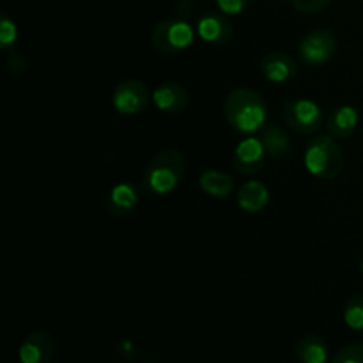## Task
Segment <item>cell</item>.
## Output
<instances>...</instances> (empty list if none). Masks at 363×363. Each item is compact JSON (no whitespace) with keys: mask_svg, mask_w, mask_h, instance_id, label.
I'll use <instances>...</instances> for the list:
<instances>
[{"mask_svg":"<svg viewBox=\"0 0 363 363\" xmlns=\"http://www.w3.org/2000/svg\"><path fill=\"white\" fill-rule=\"evenodd\" d=\"M138 202H140V191H138L137 184L123 181L110 190L108 197H106V209L110 215L124 216L133 211Z\"/></svg>","mask_w":363,"mask_h":363,"instance_id":"cell-12","label":"cell"},{"mask_svg":"<svg viewBox=\"0 0 363 363\" xmlns=\"http://www.w3.org/2000/svg\"><path fill=\"white\" fill-rule=\"evenodd\" d=\"M195 32L184 20H163L152 28V45L167 55H176L190 48Z\"/></svg>","mask_w":363,"mask_h":363,"instance_id":"cell-4","label":"cell"},{"mask_svg":"<svg viewBox=\"0 0 363 363\" xmlns=\"http://www.w3.org/2000/svg\"><path fill=\"white\" fill-rule=\"evenodd\" d=\"M186 170V160L177 149H163L145 170V186L158 195H167L179 184Z\"/></svg>","mask_w":363,"mask_h":363,"instance_id":"cell-2","label":"cell"},{"mask_svg":"<svg viewBox=\"0 0 363 363\" xmlns=\"http://www.w3.org/2000/svg\"><path fill=\"white\" fill-rule=\"evenodd\" d=\"M222 13L225 14H240L248 6V0H216Z\"/></svg>","mask_w":363,"mask_h":363,"instance_id":"cell-23","label":"cell"},{"mask_svg":"<svg viewBox=\"0 0 363 363\" xmlns=\"http://www.w3.org/2000/svg\"><path fill=\"white\" fill-rule=\"evenodd\" d=\"M360 272H362V275H363V261H362V264H360Z\"/></svg>","mask_w":363,"mask_h":363,"instance_id":"cell-25","label":"cell"},{"mask_svg":"<svg viewBox=\"0 0 363 363\" xmlns=\"http://www.w3.org/2000/svg\"><path fill=\"white\" fill-rule=\"evenodd\" d=\"M7 67H9L11 73L21 74L25 69H27V59H25L21 53L11 52L9 57H7Z\"/></svg>","mask_w":363,"mask_h":363,"instance_id":"cell-24","label":"cell"},{"mask_svg":"<svg viewBox=\"0 0 363 363\" xmlns=\"http://www.w3.org/2000/svg\"><path fill=\"white\" fill-rule=\"evenodd\" d=\"M151 92L147 85L140 80H124L113 89L112 103L116 110L124 116H135L144 112L147 106Z\"/></svg>","mask_w":363,"mask_h":363,"instance_id":"cell-7","label":"cell"},{"mask_svg":"<svg viewBox=\"0 0 363 363\" xmlns=\"http://www.w3.org/2000/svg\"><path fill=\"white\" fill-rule=\"evenodd\" d=\"M332 363H363V346L360 344H353V346H346L335 354Z\"/></svg>","mask_w":363,"mask_h":363,"instance_id":"cell-21","label":"cell"},{"mask_svg":"<svg viewBox=\"0 0 363 363\" xmlns=\"http://www.w3.org/2000/svg\"><path fill=\"white\" fill-rule=\"evenodd\" d=\"M261 71L269 82L273 84H284L296 77L298 66L293 57H289L284 52H272L264 55L261 62Z\"/></svg>","mask_w":363,"mask_h":363,"instance_id":"cell-13","label":"cell"},{"mask_svg":"<svg viewBox=\"0 0 363 363\" xmlns=\"http://www.w3.org/2000/svg\"><path fill=\"white\" fill-rule=\"evenodd\" d=\"M197 34L209 45H227L233 39V25L229 20L215 13L202 14L197 21Z\"/></svg>","mask_w":363,"mask_h":363,"instance_id":"cell-10","label":"cell"},{"mask_svg":"<svg viewBox=\"0 0 363 363\" xmlns=\"http://www.w3.org/2000/svg\"><path fill=\"white\" fill-rule=\"evenodd\" d=\"M53 354H55V340L43 330L28 333L18 350L21 363H50Z\"/></svg>","mask_w":363,"mask_h":363,"instance_id":"cell-9","label":"cell"},{"mask_svg":"<svg viewBox=\"0 0 363 363\" xmlns=\"http://www.w3.org/2000/svg\"><path fill=\"white\" fill-rule=\"evenodd\" d=\"M16 23H14L13 20H9L7 16H2V20H0V46H2L4 50H7L11 45L16 43Z\"/></svg>","mask_w":363,"mask_h":363,"instance_id":"cell-20","label":"cell"},{"mask_svg":"<svg viewBox=\"0 0 363 363\" xmlns=\"http://www.w3.org/2000/svg\"><path fill=\"white\" fill-rule=\"evenodd\" d=\"M337 50V39L326 28H318V30H312L305 35L300 41V57L303 59V62H307L308 66H321L326 64L333 55H335Z\"/></svg>","mask_w":363,"mask_h":363,"instance_id":"cell-6","label":"cell"},{"mask_svg":"<svg viewBox=\"0 0 363 363\" xmlns=\"http://www.w3.org/2000/svg\"><path fill=\"white\" fill-rule=\"evenodd\" d=\"M344 323L354 332L363 333V298L354 296L344 305Z\"/></svg>","mask_w":363,"mask_h":363,"instance_id":"cell-19","label":"cell"},{"mask_svg":"<svg viewBox=\"0 0 363 363\" xmlns=\"http://www.w3.org/2000/svg\"><path fill=\"white\" fill-rule=\"evenodd\" d=\"M201 188L204 194L211 195V197L223 199L230 195L234 188L233 176L225 172H218V170H208L201 176Z\"/></svg>","mask_w":363,"mask_h":363,"instance_id":"cell-18","label":"cell"},{"mask_svg":"<svg viewBox=\"0 0 363 363\" xmlns=\"http://www.w3.org/2000/svg\"><path fill=\"white\" fill-rule=\"evenodd\" d=\"M305 167L318 179H335L344 169L342 149L332 137L312 138L305 151Z\"/></svg>","mask_w":363,"mask_h":363,"instance_id":"cell-3","label":"cell"},{"mask_svg":"<svg viewBox=\"0 0 363 363\" xmlns=\"http://www.w3.org/2000/svg\"><path fill=\"white\" fill-rule=\"evenodd\" d=\"M266 147L261 138L247 137L236 145L233 155V165L238 172L250 174L259 172L266 163Z\"/></svg>","mask_w":363,"mask_h":363,"instance_id":"cell-8","label":"cell"},{"mask_svg":"<svg viewBox=\"0 0 363 363\" xmlns=\"http://www.w3.org/2000/svg\"><path fill=\"white\" fill-rule=\"evenodd\" d=\"M284 121L296 133L312 135L323 126L325 117H323L318 103L300 98L291 99L289 103H286V106H284Z\"/></svg>","mask_w":363,"mask_h":363,"instance_id":"cell-5","label":"cell"},{"mask_svg":"<svg viewBox=\"0 0 363 363\" xmlns=\"http://www.w3.org/2000/svg\"><path fill=\"white\" fill-rule=\"evenodd\" d=\"M188 99L190 96H188L186 87L177 82H165L152 92V101H155L156 108L162 112H183L188 106Z\"/></svg>","mask_w":363,"mask_h":363,"instance_id":"cell-11","label":"cell"},{"mask_svg":"<svg viewBox=\"0 0 363 363\" xmlns=\"http://www.w3.org/2000/svg\"><path fill=\"white\" fill-rule=\"evenodd\" d=\"M269 190L261 181H247L238 191V204L247 213H259L268 206Z\"/></svg>","mask_w":363,"mask_h":363,"instance_id":"cell-15","label":"cell"},{"mask_svg":"<svg viewBox=\"0 0 363 363\" xmlns=\"http://www.w3.org/2000/svg\"><path fill=\"white\" fill-rule=\"evenodd\" d=\"M225 117L240 133H254L268 124V108L259 92L243 87L227 96Z\"/></svg>","mask_w":363,"mask_h":363,"instance_id":"cell-1","label":"cell"},{"mask_svg":"<svg viewBox=\"0 0 363 363\" xmlns=\"http://www.w3.org/2000/svg\"><path fill=\"white\" fill-rule=\"evenodd\" d=\"M326 126L332 137L335 138H350L358 126V113L353 106L344 105L337 106L330 112L326 119Z\"/></svg>","mask_w":363,"mask_h":363,"instance_id":"cell-14","label":"cell"},{"mask_svg":"<svg viewBox=\"0 0 363 363\" xmlns=\"http://www.w3.org/2000/svg\"><path fill=\"white\" fill-rule=\"evenodd\" d=\"M296 354L301 363H326L328 346L319 335H305L298 340Z\"/></svg>","mask_w":363,"mask_h":363,"instance_id":"cell-17","label":"cell"},{"mask_svg":"<svg viewBox=\"0 0 363 363\" xmlns=\"http://www.w3.org/2000/svg\"><path fill=\"white\" fill-rule=\"evenodd\" d=\"M261 140L264 144L266 152L275 160L287 158L291 155V149H293L289 135L282 130V126L275 123H269L262 128Z\"/></svg>","mask_w":363,"mask_h":363,"instance_id":"cell-16","label":"cell"},{"mask_svg":"<svg viewBox=\"0 0 363 363\" xmlns=\"http://www.w3.org/2000/svg\"><path fill=\"white\" fill-rule=\"evenodd\" d=\"M293 6L296 7L300 13L303 14H315V13H321L323 9L332 4V0H291Z\"/></svg>","mask_w":363,"mask_h":363,"instance_id":"cell-22","label":"cell"}]
</instances>
